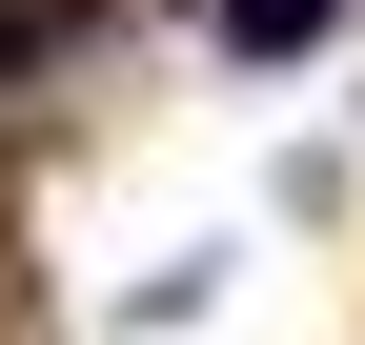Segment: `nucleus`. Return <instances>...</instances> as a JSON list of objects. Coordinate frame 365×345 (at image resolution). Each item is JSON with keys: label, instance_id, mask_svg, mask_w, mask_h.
I'll use <instances>...</instances> for the list:
<instances>
[{"label": "nucleus", "instance_id": "nucleus-1", "mask_svg": "<svg viewBox=\"0 0 365 345\" xmlns=\"http://www.w3.org/2000/svg\"><path fill=\"white\" fill-rule=\"evenodd\" d=\"M325 21H345V0H223V61H304Z\"/></svg>", "mask_w": 365, "mask_h": 345}]
</instances>
